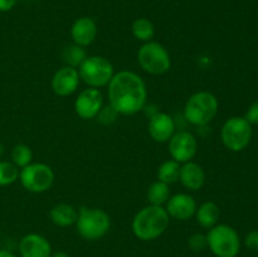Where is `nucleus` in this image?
<instances>
[{"mask_svg":"<svg viewBox=\"0 0 258 257\" xmlns=\"http://www.w3.org/2000/svg\"><path fill=\"white\" fill-rule=\"evenodd\" d=\"M139 66L146 73L160 76L168 72L171 67V58L168 49L159 42H146L139 48Z\"/></svg>","mask_w":258,"mask_h":257,"instance_id":"0eeeda50","label":"nucleus"},{"mask_svg":"<svg viewBox=\"0 0 258 257\" xmlns=\"http://www.w3.org/2000/svg\"><path fill=\"white\" fill-rule=\"evenodd\" d=\"M218 98L209 91H199L188 98L184 107V117L190 125L204 127L214 120L218 112Z\"/></svg>","mask_w":258,"mask_h":257,"instance_id":"7ed1b4c3","label":"nucleus"},{"mask_svg":"<svg viewBox=\"0 0 258 257\" xmlns=\"http://www.w3.org/2000/svg\"><path fill=\"white\" fill-rule=\"evenodd\" d=\"M108 105L118 115L131 116L140 112L148 103V88L143 77L133 71L115 73L107 85Z\"/></svg>","mask_w":258,"mask_h":257,"instance_id":"f257e3e1","label":"nucleus"},{"mask_svg":"<svg viewBox=\"0 0 258 257\" xmlns=\"http://www.w3.org/2000/svg\"><path fill=\"white\" fill-rule=\"evenodd\" d=\"M168 144L171 159L178 161L179 164L191 161L198 151V140L193 134L186 130L175 131Z\"/></svg>","mask_w":258,"mask_h":257,"instance_id":"9d476101","label":"nucleus"},{"mask_svg":"<svg viewBox=\"0 0 258 257\" xmlns=\"http://www.w3.org/2000/svg\"><path fill=\"white\" fill-rule=\"evenodd\" d=\"M164 208L170 218L176 221H188L194 217L198 204L190 194L176 193L170 196Z\"/></svg>","mask_w":258,"mask_h":257,"instance_id":"ddd939ff","label":"nucleus"},{"mask_svg":"<svg viewBox=\"0 0 258 257\" xmlns=\"http://www.w3.org/2000/svg\"><path fill=\"white\" fill-rule=\"evenodd\" d=\"M12 163L17 168L23 169L33 163V151L25 144H18L12 150Z\"/></svg>","mask_w":258,"mask_h":257,"instance_id":"b1692460","label":"nucleus"},{"mask_svg":"<svg viewBox=\"0 0 258 257\" xmlns=\"http://www.w3.org/2000/svg\"><path fill=\"white\" fill-rule=\"evenodd\" d=\"M204 257H209V256H204Z\"/></svg>","mask_w":258,"mask_h":257,"instance_id":"72a5a7b5","label":"nucleus"},{"mask_svg":"<svg viewBox=\"0 0 258 257\" xmlns=\"http://www.w3.org/2000/svg\"><path fill=\"white\" fill-rule=\"evenodd\" d=\"M81 78L78 75L77 68L70 67V66H63L53 75L50 86H52L53 92L59 97H68L73 95L77 91L80 86Z\"/></svg>","mask_w":258,"mask_h":257,"instance_id":"f8f14e48","label":"nucleus"},{"mask_svg":"<svg viewBox=\"0 0 258 257\" xmlns=\"http://www.w3.org/2000/svg\"><path fill=\"white\" fill-rule=\"evenodd\" d=\"M50 257H71V256L64 251H57L54 252V253H52V256Z\"/></svg>","mask_w":258,"mask_h":257,"instance_id":"2f4dec72","label":"nucleus"},{"mask_svg":"<svg viewBox=\"0 0 258 257\" xmlns=\"http://www.w3.org/2000/svg\"><path fill=\"white\" fill-rule=\"evenodd\" d=\"M97 32V24L92 18L81 17L71 27V38L75 44L86 48L95 42Z\"/></svg>","mask_w":258,"mask_h":257,"instance_id":"dca6fc26","label":"nucleus"},{"mask_svg":"<svg viewBox=\"0 0 258 257\" xmlns=\"http://www.w3.org/2000/svg\"><path fill=\"white\" fill-rule=\"evenodd\" d=\"M189 248L193 249L194 252H201L208 247V242H207V234L203 233H194L189 237L188 239Z\"/></svg>","mask_w":258,"mask_h":257,"instance_id":"a878e982","label":"nucleus"},{"mask_svg":"<svg viewBox=\"0 0 258 257\" xmlns=\"http://www.w3.org/2000/svg\"><path fill=\"white\" fill-rule=\"evenodd\" d=\"M221 139L228 150L238 153L246 149L252 139V125L241 116H233L223 123Z\"/></svg>","mask_w":258,"mask_h":257,"instance_id":"6e6552de","label":"nucleus"},{"mask_svg":"<svg viewBox=\"0 0 258 257\" xmlns=\"http://www.w3.org/2000/svg\"><path fill=\"white\" fill-rule=\"evenodd\" d=\"M131 32L136 39L146 43L153 40L154 35H155V27L146 18H139V19L134 20L133 25H131Z\"/></svg>","mask_w":258,"mask_h":257,"instance_id":"4be33fe9","label":"nucleus"},{"mask_svg":"<svg viewBox=\"0 0 258 257\" xmlns=\"http://www.w3.org/2000/svg\"><path fill=\"white\" fill-rule=\"evenodd\" d=\"M111 227L110 216L103 209L81 207L76 228L78 234L87 241H97L108 233Z\"/></svg>","mask_w":258,"mask_h":257,"instance_id":"20e7f679","label":"nucleus"},{"mask_svg":"<svg viewBox=\"0 0 258 257\" xmlns=\"http://www.w3.org/2000/svg\"><path fill=\"white\" fill-rule=\"evenodd\" d=\"M17 4V0H0V13L10 12Z\"/></svg>","mask_w":258,"mask_h":257,"instance_id":"c756f323","label":"nucleus"},{"mask_svg":"<svg viewBox=\"0 0 258 257\" xmlns=\"http://www.w3.org/2000/svg\"><path fill=\"white\" fill-rule=\"evenodd\" d=\"M103 107V96L97 88H86L75 101V111L82 120L96 118Z\"/></svg>","mask_w":258,"mask_h":257,"instance_id":"9b49d317","label":"nucleus"},{"mask_svg":"<svg viewBox=\"0 0 258 257\" xmlns=\"http://www.w3.org/2000/svg\"><path fill=\"white\" fill-rule=\"evenodd\" d=\"M207 242L216 257H237L241 251L239 234L228 224H216L209 229Z\"/></svg>","mask_w":258,"mask_h":257,"instance_id":"39448f33","label":"nucleus"},{"mask_svg":"<svg viewBox=\"0 0 258 257\" xmlns=\"http://www.w3.org/2000/svg\"><path fill=\"white\" fill-rule=\"evenodd\" d=\"M19 181L23 188L30 193H44L54 183V171L48 164L32 163L20 169Z\"/></svg>","mask_w":258,"mask_h":257,"instance_id":"1a4fd4ad","label":"nucleus"},{"mask_svg":"<svg viewBox=\"0 0 258 257\" xmlns=\"http://www.w3.org/2000/svg\"><path fill=\"white\" fill-rule=\"evenodd\" d=\"M20 257H50L52 244L39 233H28L22 237L18 244Z\"/></svg>","mask_w":258,"mask_h":257,"instance_id":"2eb2a0df","label":"nucleus"},{"mask_svg":"<svg viewBox=\"0 0 258 257\" xmlns=\"http://www.w3.org/2000/svg\"><path fill=\"white\" fill-rule=\"evenodd\" d=\"M194 217L197 219V223L202 228L211 229L216 224H218L219 217H221V209H219L218 204L214 203V202H204L197 208Z\"/></svg>","mask_w":258,"mask_h":257,"instance_id":"6ab92c4d","label":"nucleus"},{"mask_svg":"<svg viewBox=\"0 0 258 257\" xmlns=\"http://www.w3.org/2000/svg\"><path fill=\"white\" fill-rule=\"evenodd\" d=\"M175 121L169 113L156 112L149 117L148 131L150 138L156 143H168L175 134Z\"/></svg>","mask_w":258,"mask_h":257,"instance_id":"4468645a","label":"nucleus"},{"mask_svg":"<svg viewBox=\"0 0 258 257\" xmlns=\"http://www.w3.org/2000/svg\"><path fill=\"white\" fill-rule=\"evenodd\" d=\"M170 217L163 206H149L141 208L134 216L131 228L140 241H154L168 229Z\"/></svg>","mask_w":258,"mask_h":257,"instance_id":"f03ea898","label":"nucleus"},{"mask_svg":"<svg viewBox=\"0 0 258 257\" xmlns=\"http://www.w3.org/2000/svg\"><path fill=\"white\" fill-rule=\"evenodd\" d=\"M87 57L88 55L85 48L80 47V45L75 44V43L72 45L66 47L62 53V59L66 63V66H70V67L73 68L80 67Z\"/></svg>","mask_w":258,"mask_h":257,"instance_id":"5701e85b","label":"nucleus"},{"mask_svg":"<svg viewBox=\"0 0 258 257\" xmlns=\"http://www.w3.org/2000/svg\"><path fill=\"white\" fill-rule=\"evenodd\" d=\"M179 181L188 190L197 191L203 188L206 184V171L199 164L194 161L184 163L180 168Z\"/></svg>","mask_w":258,"mask_h":257,"instance_id":"f3484780","label":"nucleus"},{"mask_svg":"<svg viewBox=\"0 0 258 257\" xmlns=\"http://www.w3.org/2000/svg\"><path fill=\"white\" fill-rule=\"evenodd\" d=\"M4 151H5L4 145H3V144L0 143V158H2V156H3V154H4Z\"/></svg>","mask_w":258,"mask_h":257,"instance_id":"473e14b6","label":"nucleus"},{"mask_svg":"<svg viewBox=\"0 0 258 257\" xmlns=\"http://www.w3.org/2000/svg\"><path fill=\"white\" fill-rule=\"evenodd\" d=\"M117 115L118 113L116 112L110 105H107V106H103V107L101 108V111L98 112V115L96 116V117H97V120L100 121L101 123H103V125H108V123L115 122Z\"/></svg>","mask_w":258,"mask_h":257,"instance_id":"bb28decb","label":"nucleus"},{"mask_svg":"<svg viewBox=\"0 0 258 257\" xmlns=\"http://www.w3.org/2000/svg\"><path fill=\"white\" fill-rule=\"evenodd\" d=\"M49 218L57 227H71L76 224L78 218V211L68 203H58L52 207L49 212Z\"/></svg>","mask_w":258,"mask_h":257,"instance_id":"a211bd4d","label":"nucleus"},{"mask_svg":"<svg viewBox=\"0 0 258 257\" xmlns=\"http://www.w3.org/2000/svg\"><path fill=\"white\" fill-rule=\"evenodd\" d=\"M19 179V169L12 161L0 160V186L12 185Z\"/></svg>","mask_w":258,"mask_h":257,"instance_id":"393cba45","label":"nucleus"},{"mask_svg":"<svg viewBox=\"0 0 258 257\" xmlns=\"http://www.w3.org/2000/svg\"><path fill=\"white\" fill-rule=\"evenodd\" d=\"M180 168V164L178 161L173 160V159H169V160L164 161L158 168V173H156L158 180L163 181V183L168 184V185L176 183V181H179Z\"/></svg>","mask_w":258,"mask_h":257,"instance_id":"412c9836","label":"nucleus"},{"mask_svg":"<svg viewBox=\"0 0 258 257\" xmlns=\"http://www.w3.org/2000/svg\"><path fill=\"white\" fill-rule=\"evenodd\" d=\"M0 257H17L14 253H12L8 249H0Z\"/></svg>","mask_w":258,"mask_h":257,"instance_id":"7c9ffc66","label":"nucleus"},{"mask_svg":"<svg viewBox=\"0 0 258 257\" xmlns=\"http://www.w3.org/2000/svg\"><path fill=\"white\" fill-rule=\"evenodd\" d=\"M246 118L251 125H258V101L252 103L246 113Z\"/></svg>","mask_w":258,"mask_h":257,"instance_id":"c85d7f7f","label":"nucleus"},{"mask_svg":"<svg viewBox=\"0 0 258 257\" xmlns=\"http://www.w3.org/2000/svg\"><path fill=\"white\" fill-rule=\"evenodd\" d=\"M244 244L252 251H258V231H251L244 238Z\"/></svg>","mask_w":258,"mask_h":257,"instance_id":"cd10ccee","label":"nucleus"},{"mask_svg":"<svg viewBox=\"0 0 258 257\" xmlns=\"http://www.w3.org/2000/svg\"><path fill=\"white\" fill-rule=\"evenodd\" d=\"M82 82L91 88L106 87L113 77V66L102 55H88L77 68Z\"/></svg>","mask_w":258,"mask_h":257,"instance_id":"423d86ee","label":"nucleus"},{"mask_svg":"<svg viewBox=\"0 0 258 257\" xmlns=\"http://www.w3.org/2000/svg\"><path fill=\"white\" fill-rule=\"evenodd\" d=\"M146 198L151 206H164L170 198V189L168 184L156 180L149 185Z\"/></svg>","mask_w":258,"mask_h":257,"instance_id":"aec40b11","label":"nucleus"}]
</instances>
